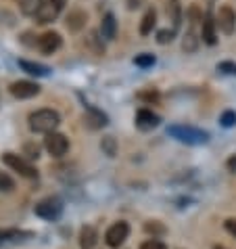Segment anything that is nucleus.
<instances>
[{
  "instance_id": "obj_28",
  "label": "nucleus",
  "mask_w": 236,
  "mask_h": 249,
  "mask_svg": "<svg viewBox=\"0 0 236 249\" xmlns=\"http://www.w3.org/2000/svg\"><path fill=\"white\" fill-rule=\"evenodd\" d=\"M219 71H224V73H236V63H230V61H224V63H219L218 65Z\"/></svg>"
},
{
  "instance_id": "obj_12",
  "label": "nucleus",
  "mask_w": 236,
  "mask_h": 249,
  "mask_svg": "<svg viewBox=\"0 0 236 249\" xmlns=\"http://www.w3.org/2000/svg\"><path fill=\"white\" fill-rule=\"evenodd\" d=\"M159 115L157 113H152L151 109H140V111L136 113V126L140 128V130H152V128H157L159 126Z\"/></svg>"
},
{
  "instance_id": "obj_22",
  "label": "nucleus",
  "mask_w": 236,
  "mask_h": 249,
  "mask_svg": "<svg viewBox=\"0 0 236 249\" xmlns=\"http://www.w3.org/2000/svg\"><path fill=\"white\" fill-rule=\"evenodd\" d=\"M134 63L138 67H151V65H155V57L149 53H144V54H138V57L134 59Z\"/></svg>"
},
{
  "instance_id": "obj_6",
  "label": "nucleus",
  "mask_w": 236,
  "mask_h": 249,
  "mask_svg": "<svg viewBox=\"0 0 236 249\" xmlns=\"http://www.w3.org/2000/svg\"><path fill=\"white\" fill-rule=\"evenodd\" d=\"M44 149L52 157H63L67 151H69V141H67L65 134L51 132V134H46V138H44Z\"/></svg>"
},
{
  "instance_id": "obj_35",
  "label": "nucleus",
  "mask_w": 236,
  "mask_h": 249,
  "mask_svg": "<svg viewBox=\"0 0 236 249\" xmlns=\"http://www.w3.org/2000/svg\"><path fill=\"white\" fill-rule=\"evenodd\" d=\"M213 249H226V247H219V245H215V247H213Z\"/></svg>"
},
{
  "instance_id": "obj_31",
  "label": "nucleus",
  "mask_w": 236,
  "mask_h": 249,
  "mask_svg": "<svg viewBox=\"0 0 236 249\" xmlns=\"http://www.w3.org/2000/svg\"><path fill=\"white\" fill-rule=\"evenodd\" d=\"M88 40H90V44L94 46V44H96V40H99V36H96V32H92V34H90V38H88ZM96 53H99V54H102V53H105V48H102V46H96Z\"/></svg>"
},
{
  "instance_id": "obj_4",
  "label": "nucleus",
  "mask_w": 236,
  "mask_h": 249,
  "mask_svg": "<svg viewBox=\"0 0 236 249\" xmlns=\"http://www.w3.org/2000/svg\"><path fill=\"white\" fill-rule=\"evenodd\" d=\"M36 216L44 218V220H57L63 213V201L59 197H46L36 205Z\"/></svg>"
},
{
  "instance_id": "obj_21",
  "label": "nucleus",
  "mask_w": 236,
  "mask_h": 249,
  "mask_svg": "<svg viewBox=\"0 0 236 249\" xmlns=\"http://www.w3.org/2000/svg\"><path fill=\"white\" fill-rule=\"evenodd\" d=\"M219 124L224 128H232L236 126V111H224L219 115Z\"/></svg>"
},
{
  "instance_id": "obj_25",
  "label": "nucleus",
  "mask_w": 236,
  "mask_h": 249,
  "mask_svg": "<svg viewBox=\"0 0 236 249\" xmlns=\"http://www.w3.org/2000/svg\"><path fill=\"white\" fill-rule=\"evenodd\" d=\"M140 249H168V247H165V243H161V241H157V239H149L140 245Z\"/></svg>"
},
{
  "instance_id": "obj_9",
  "label": "nucleus",
  "mask_w": 236,
  "mask_h": 249,
  "mask_svg": "<svg viewBox=\"0 0 236 249\" xmlns=\"http://www.w3.org/2000/svg\"><path fill=\"white\" fill-rule=\"evenodd\" d=\"M215 23H218V30L219 32H224V34H230L234 32V27H236V13L232 6H219V11H218V17H215Z\"/></svg>"
},
{
  "instance_id": "obj_1",
  "label": "nucleus",
  "mask_w": 236,
  "mask_h": 249,
  "mask_svg": "<svg viewBox=\"0 0 236 249\" xmlns=\"http://www.w3.org/2000/svg\"><path fill=\"white\" fill-rule=\"evenodd\" d=\"M27 122H30V130H32V132L51 134V132H54V130L59 128L61 115L54 111V109H38V111L30 113Z\"/></svg>"
},
{
  "instance_id": "obj_17",
  "label": "nucleus",
  "mask_w": 236,
  "mask_h": 249,
  "mask_svg": "<svg viewBox=\"0 0 236 249\" xmlns=\"http://www.w3.org/2000/svg\"><path fill=\"white\" fill-rule=\"evenodd\" d=\"M17 4H19V11H21L23 15H27V17H36V15H38V11L42 9L44 0H17Z\"/></svg>"
},
{
  "instance_id": "obj_16",
  "label": "nucleus",
  "mask_w": 236,
  "mask_h": 249,
  "mask_svg": "<svg viewBox=\"0 0 236 249\" xmlns=\"http://www.w3.org/2000/svg\"><path fill=\"white\" fill-rule=\"evenodd\" d=\"M96 241H99V232H96L94 226H84L80 231V245L84 249H92L96 245Z\"/></svg>"
},
{
  "instance_id": "obj_26",
  "label": "nucleus",
  "mask_w": 236,
  "mask_h": 249,
  "mask_svg": "<svg viewBox=\"0 0 236 249\" xmlns=\"http://www.w3.org/2000/svg\"><path fill=\"white\" fill-rule=\"evenodd\" d=\"M138 99H140V101H147V103H155V101H159V92L147 90V92H140V94H138Z\"/></svg>"
},
{
  "instance_id": "obj_33",
  "label": "nucleus",
  "mask_w": 236,
  "mask_h": 249,
  "mask_svg": "<svg viewBox=\"0 0 236 249\" xmlns=\"http://www.w3.org/2000/svg\"><path fill=\"white\" fill-rule=\"evenodd\" d=\"M142 2H144V0H126V4H128V9H130V11H136Z\"/></svg>"
},
{
  "instance_id": "obj_27",
  "label": "nucleus",
  "mask_w": 236,
  "mask_h": 249,
  "mask_svg": "<svg viewBox=\"0 0 236 249\" xmlns=\"http://www.w3.org/2000/svg\"><path fill=\"white\" fill-rule=\"evenodd\" d=\"M102 149H105L107 153H109L111 157H113V155H115V141H113V138L107 136L105 141H102Z\"/></svg>"
},
{
  "instance_id": "obj_2",
  "label": "nucleus",
  "mask_w": 236,
  "mask_h": 249,
  "mask_svg": "<svg viewBox=\"0 0 236 249\" xmlns=\"http://www.w3.org/2000/svg\"><path fill=\"white\" fill-rule=\"evenodd\" d=\"M168 134L173 136L180 142H186V144H203V142L209 141V134H207L205 130H199V128H192V126H184V124L169 126Z\"/></svg>"
},
{
  "instance_id": "obj_15",
  "label": "nucleus",
  "mask_w": 236,
  "mask_h": 249,
  "mask_svg": "<svg viewBox=\"0 0 236 249\" xmlns=\"http://www.w3.org/2000/svg\"><path fill=\"white\" fill-rule=\"evenodd\" d=\"M115 34H117L115 15L113 13H107V15L102 17V23H101V36L105 40H115Z\"/></svg>"
},
{
  "instance_id": "obj_32",
  "label": "nucleus",
  "mask_w": 236,
  "mask_h": 249,
  "mask_svg": "<svg viewBox=\"0 0 236 249\" xmlns=\"http://www.w3.org/2000/svg\"><path fill=\"white\" fill-rule=\"evenodd\" d=\"M27 153H30V155H27V157H32V159H38L40 157V151H38V147H32V144H27Z\"/></svg>"
},
{
  "instance_id": "obj_19",
  "label": "nucleus",
  "mask_w": 236,
  "mask_h": 249,
  "mask_svg": "<svg viewBox=\"0 0 236 249\" xmlns=\"http://www.w3.org/2000/svg\"><path fill=\"white\" fill-rule=\"evenodd\" d=\"M19 67L23 69V71L32 73V75H48V69L46 65H40V63H32V61H19Z\"/></svg>"
},
{
  "instance_id": "obj_34",
  "label": "nucleus",
  "mask_w": 236,
  "mask_h": 249,
  "mask_svg": "<svg viewBox=\"0 0 236 249\" xmlns=\"http://www.w3.org/2000/svg\"><path fill=\"white\" fill-rule=\"evenodd\" d=\"M144 228H147L149 232H163V226H159V224H147Z\"/></svg>"
},
{
  "instance_id": "obj_13",
  "label": "nucleus",
  "mask_w": 236,
  "mask_h": 249,
  "mask_svg": "<svg viewBox=\"0 0 236 249\" xmlns=\"http://www.w3.org/2000/svg\"><path fill=\"white\" fill-rule=\"evenodd\" d=\"M88 21V15H86V11H82V9H73V11H69V15L65 19V25H67V30L69 32H80L82 27L86 25Z\"/></svg>"
},
{
  "instance_id": "obj_11",
  "label": "nucleus",
  "mask_w": 236,
  "mask_h": 249,
  "mask_svg": "<svg viewBox=\"0 0 236 249\" xmlns=\"http://www.w3.org/2000/svg\"><path fill=\"white\" fill-rule=\"evenodd\" d=\"M215 27H218L215 19L211 17V13H207V15L203 17V27H201V38H203L205 44L213 46L215 42H218V36H215Z\"/></svg>"
},
{
  "instance_id": "obj_23",
  "label": "nucleus",
  "mask_w": 236,
  "mask_h": 249,
  "mask_svg": "<svg viewBox=\"0 0 236 249\" xmlns=\"http://www.w3.org/2000/svg\"><path fill=\"white\" fill-rule=\"evenodd\" d=\"M173 36H176V32H173V30H161L157 34V42L159 44H168V42H171V40H173Z\"/></svg>"
},
{
  "instance_id": "obj_8",
  "label": "nucleus",
  "mask_w": 236,
  "mask_h": 249,
  "mask_svg": "<svg viewBox=\"0 0 236 249\" xmlns=\"http://www.w3.org/2000/svg\"><path fill=\"white\" fill-rule=\"evenodd\" d=\"M9 92L15 96V99L23 101V99H32V96H38L40 94V86L36 82H30V80H19V82H13L9 86Z\"/></svg>"
},
{
  "instance_id": "obj_24",
  "label": "nucleus",
  "mask_w": 236,
  "mask_h": 249,
  "mask_svg": "<svg viewBox=\"0 0 236 249\" xmlns=\"http://www.w3.org/2000/svg\"><path fill=\"white\" fill-rule=\"evenodd\" d=\"M15 237H21V232L19 231H0V245H4L6 241H11Z\"/></svg>"
},
{
  "instance_id": "obj_14",
  "label": "nucleus",
  "mask_w": 236,
  "mask_h": 249,
  "mask_svg": "<svg viewBox=\"0 0 236 249\" xmlns=\"http://www.w3.org/2000/svg\"><path fill=\"white\" fill-rule=\"evenodd\" d=\"M165 13H168V19L171 21V30L176 32L180 23H182V6H180L178 0H168V9H165Z\"/></svg>"
},
{
  "instance_id": "obj_20",
  "label": "nucleus",
  "mask_w": 236,
  "mask_h": 249,
  "mask_svg": "<svg viewBox=\"0 0 236 249\" xmlns=\"http://www.w3.org/2000/svg\"><path fill=\"white\" fill-rule=\"evenodd\" d=\"M15 189V180L9 176V174H4V172H0V193H9Z\"/></svg>"
},
{
  "instance_id": "obj_30",
  "label": "nucleus",
  "mask_w": 236,
  "mask_h": 249,
  "mask_svg": "<svg viewBox=\"0 0 236 249\" xmlns=\"http://www.w3.org/2000/svg\"><path fill=\"white\" fill-rule=\"evenodd\" d=\"M224 226H226V231H228V232H230V234H232V237H236V220H234V218H230V220H226V224H224Z\"/></svg>"
},
{
  "instance_id": "obj_5",
  "label": "nucleus",
  "mask_w": 236,
  "mask_h": 249,
  "mask_svg": "<svg viewBox=\"0 0 236 249\" xmlns=\"http://www.w3.org/2000/svg\"><path fill=\"white\" fill-rule=\"evenodd\" d=\"M65 4H67V0H44L42 9H40L36 15V23H40V25L52 23L54 19L61 15V11L65 9Z\"/></svg>"
},
{
  "instance_id": "obj_3",
  "label": "nucleus",
  "mask_w": 236,
  "mask_h": 249,
  "mask_svg": "<svg viewBox=\"0 0 236 249\" xmlns=\"http://www.w3.org/2000/svg\"><path fill=\"white\" fill-rule=\"evenodd\" d=\"M2 163L9 165L13 172H17V174L23 176V178H38V170L34 168L27 159H23L21 155H17V153H4L2 155Z\"/></svg>"
},
{
  "instance_id": "obj_29",
  "label": "nucleus",
  "mask_w": 236,
  "mask_h": 249,
  "mask_svg": "<svg viewBox=\"0 0 236 249\" xmlns=\"http://www.w3.org/2000/svg\"><path fill=\"white\" fill-rule=\"evenodd\" d=\"M226 168H228V172H232V174H236V153L228 157V161H226Z\"/></svg>"
},
{
  "instance_id": "obj_7",
  "label": "nucleus",
  "mask_w": 236,
  "mask_h": 249,
  "mask_svg": "<svg viewBox=\"0 0 236 249\" xmlns=\"http://www.w3.org/2000/svg\"><path fill=\"white\" fill-rule=\"evenodd\" d=\"M128 234H130V224L128 222H115V224H111L107 228L105 241H107L109 247H119V245L126 243Z\"/></svg>"
},
{
  "instance_id": "obj_10",
  "label": "nucleus",
  "mask_w": 236,
  "mask_h": 249,
  "mask_svg": "<svg viewBox=\"0 0 236 249\" xmlns=\"http://www.w3.org/2000/svg\"><path fill=\"white\" fill-rule=\"evenodd\" d=\"M61 44H63V38H61L59 32H44L42 36L38 38V48H40V53H44V54L57 53Z\"/></svg>"
},
{
  "instance_id": "obj_18",
  "label": "nucleus",
  "mask_w": 236,
  "mask_h": 249,
  "mask_svg": "<svg viewBox=\"0 0 236 249\" xmlns=\"http://www.w3.org/2000/svg\"><path fill=\"white\" fill-rule=\"evenodd\" d=\"M155 23H157V13H155V9H149L147 13H144L142 21H140V34L142 36H149V34L152 32V27H155Z\"/></svg>"
}]
</instances>
